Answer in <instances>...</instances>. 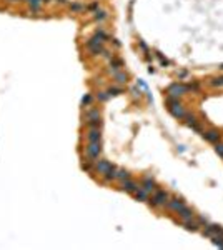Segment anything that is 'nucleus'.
I'll list each match as a JSON object with an SVG mask.
<instances>
[{
    "mask_svg": "<svg viewBox=\"0 0 223 250\" xmlns=\"http://www.w3.org/2000/svg\"><path fill=\"white\" fill-rule=\"evenodd\" d=\"M107 17V14H105V12H103V10H100V12H95V18H97V20H103V18H105Z\"/></svg>",
    "mask_w": 223,
    "mask_h": 250,
    "instance_id": "393cba45",
    "label": "nucleus"
},
{
    "mask_svg": "<svg viewBox=\"0 0 223 250\" xmlns=\"http://www.w3.org/2000/svg\"><path fill=\"white\" fill-rule=\"evenodd\" d=\"M117 178H120V180H127V178H130V174H128L127 170L120 169V170H117Z\"/></svg>",
    "mask_w": 223,
    "mask_h": 250,
    "instance_id": "aec40b11",
    "label": "nucleus"
},
{
    "mask_svg": "<svg viewBox=\"0 0 223 250\" xmlns=\"http://www.w3.org/2000/svg\"><path fill=\"white\" fill-rule=\"evenodd\" d=\"M122 190H125V192H137L138 190V183H135L133 180H130V178L122 180Z\"/></svg>",
    "mask_w": 223,
    "mask_h": 250,
    "instance_id": "6e6552de",
    "label": "nucleus"
},
{
    "mask_svg": "<svg viewBox=\"0 0 223 250\" xmlns=\"http://www.w3.org/2000/svg\"><path fill=\"white\" fill-rule=\"evenodd\" d=\"M57 2H60V3H65V2H67V0H57Z\"/></svg>",
    "mask_w": 223,
    "mask_h": 250,
    "instance_id": "2f4dec72",
    "label": "nucleus"
},
{
    "mask_svg": "<svg viewBox=\"0 0 223 250\" xmlns=\"http://www.w3.org/2000/svg\"><path fill=\"white\" fill-rule=\"evenodd\" d=\"M100 138H102L100 129H90L87 132V140L88 142H100Z\"/></svg>",
    "mask_w": 223,
    "mask_h": 250,
    "instance_id": "1a4fd4ad",
    "label": "nucleus"
},
{
    "mask_svg": "<svg viewBox=\"0 0 223 250\" xmlns=\"http://www.w3.org/2000/svg\"><path fill=\"white\" fill-rule=\"evenodd\" d=\"M203 235H206V237L221 235L223 237V227H220V225H208V227H206V230L203 232Z\"/></svg>",
    "mask_w": 223,
    "mask_h": 250,
    "instance_id": "39448f33",
    "label": "nucleus"
},
{
    "mask_svg": "<svg viewBox=\"0 0 223 250\" xmlns=\"http://www.w3.org/2000/svg\"><path fill=\"white\" fill-rule=\"evenodd\" d=\"M85 150H87V157H88L92 162H95L98 157H100L102 145H100V142H88V145L85 147Z\"/></svg>",
    "mask_w": 223,
    "mask_h": 250,
    "instance_id": "f257e3e1",
    "label": "nucleus"
},
{
    "mask_svg": "<svg viewBox=\"0 0 223 250\" xmlns=\"http://www.w3.org/2000/svg\"><path fill=\"white\" fill-rule=\"evenodd\" d=\"M198 222H200V223H205V225H206V219H205V217H200V219H198Z\"/></svg>",
    "mask_w": 223,
    "mask_h": 250,
    "instance_id": "c756f323",
    "label": "nucleus"
},
{
    "mask_svg": "<svg viewBox=\"0 0 223 250\" xmlns=\"http://www.w3.org/2000/svg\"><path fill=\"white\" fill-rule=\"evenodd\" d=\"M135 197H137V200H142V202H148V192H145L142 187H138V190L135 192Z\"/></svg>",
    "mask_w": 223,
    "mask_h": 250,
    "instance_id": "f8f14e48",
    "label": "nucleus"
},
{
    "mask_svg": "<svg viewBox=\"0 0 223 250\" xmlns=\"http://www.w3.org/2000/svg\"><path fill=\"white\" fill-rule=\"evenodd\" d=\"M212 242L217 245V247L223 248V237L221 235H212Z\"/></svg>",
    "mask_w": 223,
    "mask_h": 250,
    "instance_id": "6ab92c4d",
    "label": "nucleus"
},
{
    "mask_svg": "<svg viewBox=\"0 0 223 250\" xmlns=\"http://www.w3.org/2000/svg\"><path fill=\"white\" fill-rule=\"evenodd\" d=\"M167 202H168V194L165 190H155L153 197H152V199H148V203H150V205H153V207H156V205H165Z\"/></svg>",
    "mask_w": 223,
    "mask_h": 250,
    "instance_id": "7ed1b4c3",
    "label": "nucleus"
},
{
    "mask_svg": "<svg viewBox=\"0 0 223 250\" xmlns=\"http://www.w3.org/2000/svg\"><path fill=\"white\" fill-rule=\"evenodd\" d=\"M215 152H217V154L223 158V143H220V142L215 143Z\"/></svg>",
    "mask_w": 223,
    "mask_h": 250,
    "instance_id": "4be33fe9",
    "label": "nucleus"
},
{
    "mask_svg": "<svg viewBox=\"0 0 223 250\" xmlns=\"http://www.w3.org/2000/svg\"><path fill=\"white\" fill-rule=\"evenodd\" d=\"M212 85H215V87H221V85H223V77H218V79H213Z\"/></svg>",
    "mask_w": 223,
    "mask_h": 250,
    "instance_id": "a878e982",
    "label": "nucleus"
},
{
    "mask_svg": "<svg viewBox=\"0 0 223 250\" xmlns=\"http://www.w3.org/2000/svg\"><path fill=\"white\" fill-rule=\"evenodd\" d=\"M113 77H115V80L118 82V84H125L127 82V73H123V72H113Z\"/></svg>",
    "mask_w": 223,
    "mask_h": 250,
    "instance_id": "dca6fc26",
    "label": "nucleus"
},
{
    "mask_svg": "<svg viewBox=\"0 0 223 250\" xmlns=\"http://www.w3.org/2000/svg\"><path fill=\"white\" fill-rule=\"evenodd\" d=\"M42 2H50V0H42Z\"/></svg>",
    "mask_w": 223,
    "mask_h": 250,
    "instance_id": "473e14b6",
    "label": "nucleus"
},
{
    "mask_svg": "<svg viewBox=\"0 0 223 250\" xmlns=\"http://www.w3.org/2000/svg\"><path fill=\"white\" fill-rule=\"evenodd\" d=\"M97 7H98V3H93V5H90L88 9H90V10H95V9H97Z\"/></svg>",
    "mask_w": 223,
    "mask_h": 250,
    "instance_id": "7c9ffc66",
    "label": "nucleus"
},
{
    "mask_svg": "<svg viewBox=\"0 0 223 250\" xmlns=\"http://www.w3.org/2000/svg\"><path fill=\"white\" fill-rule=\"evenodd\" d=\"M100 118H90V120H87V125L90 127V129H98L100 127Z\"/></svg>",
    "mask_w": 223,
    "mask_h": 250,
    "instance_id": "f3484780",
    "label": "nucleus"
},
{
    "mask_svg": "<svg viewBox=\"0 0 223 250\" xmlns=\"http://www.w3.org/2000/svg\"><path fill=\"white\" fill-rule=\"evenodd\" d=\"M107 93H108V95H120V93H123V90L118 88V87H110L107 90Z\"/></svg>",
    "mask_w": 223,
    "mask_h": 250,
    "instance_id": "412c9836",
    "label": "nucleus"
},
{
    "mask_svg": "<svg viewBox=\"0 0 223 250\" xmlns=\"http://www.w3.org/2000/svg\"><path fill=\"white\" fill-rule=\"evenodd\" d=\"M168 104H170V107H168V109H170V113L175 118H183L185 117V113H187V112L183 110V105H181L178 100H175V98H168Z\"/></svg>",
    "mask_w": 223,
    "mask_h": 250,
    "instance_id": "f03ea898",
    "label": "nucleus"
},
{
    "mask_svg": "<svg viewBox=\"0 0 223 250\" xmlns=\"http://www.w3.org/2000/svg\"><path fill=\"white\" fill-rule=\"evenodd\" d=\"M178 215H180L183 220H190V219H193V212L190 210L188 207H185L183 210H180V212H178Z\"/></svg>",
    "mask_w": 223,
    "mask_h": 250,
    "instance_id": "4468645a",
    "label": "nucleus"
},
{
    "mask_svg": "<svg viewBox=\"0 0 223 250\" xmlns=\"http://www.w3.org/2000/svg\"><path fill=\"white\" fill-rule=\"evenodd\" d=\"M185 228H187V230H192V232H197L198 228H200V223L193 222L192 219H190V220H185Z\"/></svg>",
    "mask_w": 223,
    "mask_h": 250,
    "instance_id": "ddd939ff",
    "label": "nucleus"
},
{
    "mask_svg": "<svg viewBox=\"0 0 223 250\" xmlns=\"http://www.w3.org/2000/svg\"><path fill=\"white\" fill-rule=\"evenodd\" d=\"M103 177H105V180H107V182H110V180L117 178V169H115V167H112L110 170H107L105 174H103Z\"/></svg>",
    "mask_w": 223,
    "mask_h": 250,
    "instance_id": "2eb2a0df",
    "label": "nucleus"
},
{
    "mask_svg": "<svg viewBox=\"0 0 223 250\" xmlns=\"http://www.w3.org/2000/svg\"><path fill=\"white\" fill-rule=\"evenodd\" d=\"M112 163L108 160H98V162H95V170L98 172V174H105L107 170H110L112 169Z\"/></svg>",
    "mask_w": 223,
    "mask_h": 250,
    "instance_id": "0eeeda50",
    "label": "nucleus"
},
{
    "mask_svg": "<svg viewBox=\"0 0 223 250\" xmlns=\"http://www.w3.org/2000/svg\"><path fill=\"white\" fill-rule=\"evenodd\" d=\"M90 118H100V112H98V110H93V112L87 113V120H90Z\"/></svg>",
    "mask_w": 223,
    "mask_h": 250,
    "instance_id": "b1692460",
    "label": "nucleus"
},
{
    "mask_svg": "<svg viewBox=\"0 0 223 250\" xmlns=\"http://www.w3.org/2000/svg\"><path fill=\"white\" fill-rule=\"evenodd\" d=\"M90 102H92V95H90V93H87V95L82 98V104H83V105H88Z\"/></svg>",
    "mask_w": 223,
    "mask_h": 250,
    "instance_id": "bb28decb",
    "label": "nucleus"
},
{
    "mask_svg": "<svg viewBox=\"0 0 223 250\" xmlns=\"http://www.w3.org/2000/svg\"><path fill=\"white\" fill-rule=\"evenodd\" d=\"M220 137H221V133L218 132V130H208V132L203 133V138H205V140H208V142H212V143L220 142Z\"/></svg>",
    "mask_w": 223,
    "mask_h": 250,
    "instance_id": "423d86ee",
    "label": "nucleus"
},
{
    "mask_svg": "<svg viewBox=\"0 0 223 250\" xmlns=\"http://www.w3.org/2000/svg\"><path fill=\"white\" fill-rule=\"evenodd\" d=\"M220 68H221V70H223V65H221V67H220Z\"/></svg>",
    "mask_w": 223,
    "mask_h": 250,
    "instance_id": "72a5a7b5",
    "label": "nucleus"
},
{
    "mask_svg": "<svg viewBox=\"0 0 223 250\" xmlns=\"http://www.w3.org/2000/svg\"><path fill=\"white\" fill-rule=\"evenodd\" d=\"M110 65H112L113 68H120V67H122V60H112Z\"/></svg>",
    "mask_w": 223,
    "mask_h": 250,
    "instance_id": "cd10ccee",
    "label": "nucleus"
},
{
    "mask_svg": "<svg viewBox=\"0 0 223 250\" xmlns=\"http://www.w3.org/2000/svg\"><path fill=\"white\" fill-rule=\"evenodd\" d=\"M183 118H187L185 122H187V125H188V127L197 125V117H195V115H188V113H185V117H183Z\"/></svg>",
    "mask_w": 223,
    "mask_h": 250,
    "instance_id": "a211bd4d",
    "label": "nucleus"
},
{
    "mask_svg": "<svg viewBox=\"0 0 223 250\" xmlns=\"http://www.w3.org/2000/svg\"><path fill=\"white\" fill-rule=\"evenodd\" d=\"M142 188L145 192H148V194H150V192H155L156 190V185H155V182L153 180H152L150 177H147L145 180H143V183H142Z\"/></svg>",
    "mask_w": 223,
    "mask_h": 250,
    "instance_id": "9b49d317",
    "label": "nucleus"
},
{
    "mask_svg": "<svg viewBox=\"0 0 223 250\" xmlns=\"http://www.w3.org/2000/svg\"><path fill=\"white\" fill-rule=\"evenodd\" d=\"M108 97H110V95H108L107 92H98V98H100V100H103V102H105Z\"/></svg>",
    "mask_w": 223,
    "mask_h": 250,
    "instance_id": "c85d7f7f",
    "label": "nucleus"
},
{
    "mask_svg": "<svg viewBox=\"0 0 223 250\" xmlns=\"http://www.w3.org/2000/svg\"><path fill=\"white\" fill-rule=\"evenodd\" d=\"M70 9H72L73 12H82V10H85V7L82 5V3H72V5H70Z\"/></svg>",
    "mask_w": 223,
    "mask_h": 250,
    "instance_id": "5701e85b",
    "label": "nucleus"
},
{
    "mask_svg": "<svg viewBox=\"0 0 223 250\" xmlns=\"http://www.w3.org/2000/svg\"><path fill=\"white\" fill-rule=\"evenodd\" d=\"M167 205H168V207H170V208H172V210H175V212H180V210H183V208H185V207H187V205H185V203H183V202H181V200H178V199H173V200H168V202H167Z\"/></svg>",
    "mask_w": 223,
    "mask_h": 250,
    "instance_id": "9d476101",
    "label": "nucleus"
},
{
    "mask_svg": "<svg viewBox=\"0 0 223 250\" xmlns=\"http://www.w3.org/2000/svg\"><path fill=\"white\" fill-rule=\"evenodd\" d=\"M187 92H188V85H183V84H172L168 87V95L172 97H180Z\"/></svg>",
    "mask_w": 223,
    "mask_h": 250,
    "instance_id": "20e7f679",
    "label": "nucleus"
}]
</instances>
